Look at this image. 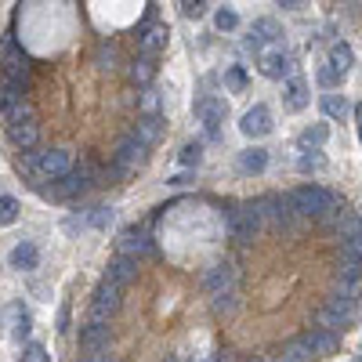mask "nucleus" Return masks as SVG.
<instances>
[{
	"label": "nucleus",
	"instance_id": "1",
	"mask_svg": "<svg viewBox=\"0 0 362 362\" xmlns=\"http://www.w3.org/2000/svg\"><path fill=\"white\" fill-rule=\"evenodd\" d=\"M290 203H293L297 214H305V218H329L341 206L337 192H329L322 185H300L297 192H290Z\"/></svg>",
	"mask_w": 362,
	"mask_h": 362
},
{
	"label": "nucleus",
	"instance_id": "2",
	"mask_svg": "<svg viewBox=\"0 0 362 362\" xmlns=\"http://www.w3.org/2000/svg\"><path fill=\"white\" fill-rule=\"evenodd\" d=\"M315 322L322 329H334V334H337V329H344V326H351L355 322V300L351 297H341V293H329L326 305L315 315Z\"/></svg>",
	"mask_w": 362,
	"mask_h": 362
},
{
	"label": "nucleus",
	"instance_id": "3",
	"mask_svg": "<svg viewBox=\"0 0 362 362\" xmlns=\"http://www.w3.org/2000/svg\"><path fill=\"white\" fill-rule=\"evenodd\" d=\"M261 225H264V218H261L257 203H247V206L232 210V218H228V232L239 239V243H250V239L261 232Z\"/></svg>",
	"mask_w": 362,
	"mask_h": 362
},
{
	"label": "nucleus",
	"instance_id": "4",
	"mask_svg": "<svg viewBox=\"0 0 362 362\" xmlns=\"http://www.w3.org/2000/svg\"><path fill=\"white\" fill-rule=\"evenodd\" d=\"M116 312H119V283H112V279L105 276V279L98 283V290H95V300H90V319L109 322Z\"/></svg>",
	"mask_w": 362,
	"mask_h": 362
},
{
	"label": "nucleus",
	"instance_id": "5",
	"mask_svg": "<svg viewBox=\"0 0 362 362\" xmlns=\"http://www.w3.org/2000/svg\"><path fill=\"white\" fill-rule=\"evenodd\" d=\"M257 210H261V218L272 221L276 228H290L293 218H297L290 196H264V199H257Z\"/></svg>",
	"mask_w": 362,
	"mask_h": 362
},
{
	"label": "nucleus",
	"instance_id": "6",
	"mask_svg": "<svg viewBox=\"0 0 362 362\" xmlns=\"http://www.w3.org/2000/svg\"><path fill=\"white\" fill-rule=\"evenodd\" d=\"M33 170L47 181H58V177H66L73 170V156L66 153V148H47V153H40L33 160Z\"/></svg>",
	"mask_w": 362,
	"mask_h": 362
},
{
	"label": "nucleus",
	"instance_id": "7",
	"mask_svg": "<svg viewBox=\"0 0 362 362\" xmlns=\"http://www.w3.org/2000/svg\"><path fill=\"white\" fill-rule=\"evenodd\" d=\"M235 286V268L228 261H218V264H210L206 268V276H203V290L210 297H221V293H232Z\"/></svg>",
	"mask_w": 362,
	"mask_h": 362
},
{
	"label": "nucleus",
	"instance_id": "8",
	"mask_svg": "<svg viewBox=\"0 0 362 362\" xmlns=\"http://www.w3.org/2000/svg\"><path fill=\"white\" fill-rule=\"evenodd\" d=\"M257 69L268 80H286L290 76V58L279 47H264V51H257Z\"/></svg>",
	"mask_w": 362,
	"mask_h": 362
},
{
	"label": "nucleus",
	"instance_id": "9",
	"mask_svg": "<svg viewBox=\"0 0 362 362\" xmlns=\"http://www.w3.org/2000/svg\"><path fill=\"white\" fill-rule=\"evenodd\" d=\"M337 276L362 279V239H344L337 250Z\"/></svg>",
	"mask_w": 362,
	"mask_h": 362
},
{
	"label": "nucleus",
	"instance_id": "10",
	"mask_svg": "<svg viewBox=\"0 0 362 362\" xmlns=\"http://www.w3.org/2000/svg\"><path fill=\"white\" fill-rule=\"evenodd\" d=\"M145 160H148V145H145L138 134H127L124 141H119V148H116V163H119V170L141 167Z\"/></svg>",
	"mask_w": 362,
	"mask_h": 362
},
{
	"label": "nucleus",
	"instance_id": "11",
	"mask_svg": "<svg viewBox=\"0 0 362 362\" xmlns=\"http://www.w3.org/2000/svg\"><path fill=\"white\" fill-rule=\"evenodd\" d=\"M225 112H228L225 98H199V102H196V119H199L210 134H218V127L225 124Z\"/></svg>",
	"mask_w": 362,
	"mask_h": 362
},
{
	"label": "nucleus",
	"instance_id": "12",
	"mask_svg": "<svg viewBox=\"0 0 362 362\" xmlns=\"http://www.w3.org/2000/svg\"><path fill=\"white\" fill-rule=\"evenodd\" d=\"M239 131H243L247 138H264V134H272V109H268V105L247 109L243 119H239Z\"/></svg>",
	"mask_w": 362,
	"mask_h": 362
},
{
	"label": "nucleus",
	"instance_id": "13",
	"mask_svg": "<svg viewBox=\"0 0 362 362\" xmlns=\"http://www.w3.org/2000/svg\"><path fill=\"white\" fill-rule=\"evenodd\" d=\"M326 225L341 235V243L344 239H362V218L351 214V210H334V214L326 218Z\"/></svg>",
	"mask_w": 362,
	"mask_h": 362
},
{
	"label": "nucleus",
	"instance_id": "14",
	"mask_svg": "<svg viewBox=\"0 0 362 362\" xmlns=\"http://www.w3.org/2000/svg\"><path fill=\"white\" fill-rule=\"evenodd\" d=\"M308 102H312V95H308V83L305 80L293 76V80L283 83V105H286V112H305Z\"/></svg>",
	"mask_w": 362,
	"mask_h": 362
},
{
	"label": "nucleus",
	"instance_id": "15",
	"mask_svg": "<svg viewBox=\"0 0 362 362\" xmlns=\"http://www.w3.org/2000/svg\"><path fill=\"white\" fill-rule=\"evenodd\" d=\"M8 138L15 148H33L40 141V124L37 119H22V124H8Z\"/></svg>",
	"mask_w": 362,
	"mask_h": 362
},
{
	"label": "nucleus",
	"instance_id": "16",
	"mask_svg": "<svg viewBox=\"0 0 362 362\" xmlns=\"http://www.w3.org/2000/svg\"><path fill=\"white\" fill-rule=\"evenodd\" d=\"M62 185L54 189V196H76V192H83L87 185H90V163H83V167H73L66 177H58Z\"/></svg>",
	"mask_w": 362,
	"mask_h": 362
},
{
	"label": "nucleus",
	"instance_id": "17",
	"mask_svg": "<svg viewBox=\"0 0 362 362\" xmlns=\"http://www.w3.org/2000/svg\"><path fill=\"white\" fill-rule=\"evenodd\" d=\"M279 37H283V29H279L276 18H257L254 29H250V47L264 51V44H276Z\"/></svg>",
	"mask_w": 362,
	"mask_h": 362
},
{
	"label": "nucleus",
	"instance_id": "18",
	"mask_svg": "<svg viewBox=\"0 0 362 362\" xmlns=\"http://www.w3.org/2000/svg\"><path fill=\"white\" fill-rule=\"evenodd\" d=\"M80 344L87 351H105L109 348V322H98V319H90L83 326V334H80Z\"/></svg>",
	"mask_w": 362,
	"mask_h": 362
},
{
	"label": "nucleus",
	"instance_id": "19",
	"mask_svg": "<svg viewBox=\"0 0 362 362\" xmlns=\"http://www.w3.org/2000/svg\"><path fill=\"white\" fill-rule=\"evenodd\" d=\"M8 261H11V268H18V272H33V268H37V261H40V250H37V243L22 239V243H15V247H11Z\"/></svg>",
	"mask_w": 362,
	"mask_h": 362
},
{
	"label": "nucleus",
	"instance_id": "20",
	"mask_svg": "<svg viewBox=\"0 0 362 362\" xmlns=\"http://www.w3.org/2000/svg\"><path fill=\"white\" fill-rule=\"evenodd\" d=\"M105 276H109L112 283H119V286H124V283H134V279H138V261L127 257V254H116V257L109 261V272H105Z\"/></svg>",
	"mask_w": 362,
	"mask_h": 362
},
{
	"label": "nucleus",
	"instance_id": "21",
	"mask_svg": "<svg viewBox=\"0 0 362 362\" xmlns=\"http://www.w3.org/2000/svg\"><path fill=\"white\" fill-rule=\"evenodd\" d=\"M4 80H11V83H18L22 90L29 87V66H25V58L15 51V47H8V58H4V73H0Z\"/></svg>",
	"mask_w": 362,
	"mask_h": 362
},
{
	"label": "nucleus",
	"instance_id": "22",
	"mask_svg": "<svg viewBox=\"0 0 362 362\" xmlns=\"http://www.w3.org/2000/svg\"><path fill=\"white\" fill-rule=\"evenodd\" d=\"M308 344H312V351H315V358H326V355H334L337 348H341V337L334 334V329H312V334L305 337Z\"/></svg>",
	"mask_w": 362,
	"mask_h": 362
},
{
	"label": "nucleus",
	"instance_id": "23",
	"mask_svg": "<svg viewBox=\"0 0 362 362\" xmlns=\"http://www.w3.org/2000/svg\"><path fill=\"white\" fill-rule=\"evenodd\" d=\"M167 40H170V29L160 25V22L141 29V51H145V54H156L160 47H167Z\"/></svg>",
	"mask_w": 362,
	"mask_h": 362
},
{
	"label": "nucleus",
	"instance_id": "24",
	"mask_svg": "<svg viewBox=\"0 0 362 362\" xmlns=\"http://www.w3.org/2000/svg\"><path fill=\"white\" fill-rule=\"evenodd\" d=\"M153 250V243L145 239V232H127L124 239H119V254H127V257H141V254H148Z\"/></svg>",
	"mask_w": 362,
	"mask_h": 362
},
{
	"label": "nucleus",
	"instance_id": "25",
	"mask_svg": "<svg viewBox=\"0 0 362 362\" xmlns=\"http://www.w3.org/2000/svg\"><path fill=\"white\" fill-rule=\"evenodd\" d=\"M239 167H243L247 174H261L264 167H268V153L261 145H254V148H243V153H239Z\"/></svg>",
	"mask_w": 362,
	"mask_h": 362
},
{
	"label": "nucleus",
	"instance_id": "26",
	"mask_svg": "<svg viewBox=\"0 0 362 362\" xmlns=\"http://www.w3.org/2000/svg\"><path fill=\"white\" fill-rule=\"evenodd\" d=\"M0 109H4V119H8V124H22V119H33V109H29L25 95H22V98H8V102H0Z\"/></svg>",
	"mask_w": 362,
	"mask_h": 362
},
{
	"label": "nucleus",
	"instance_id": "27",
	"mask_svg": "<svg viewBox=\"0 0 362 362\" xmlns=\"http://www.w3.org/2000/svg\"><path fill=\"white\" fill-rule=\"evenodd\" d=\"M134 134H138L145 145H153V141L163 134V127H160V116H156V112H145V116L138 119V131H134Z\"/></svg>",
	"mask_w": 362,
	"mask_h": 362
},
{
	"label": "nucleus",
	"instance_id": "28",
	"mask_svg": "<svg viewBox=\"0 0 362 362\" xmlns=\"http://www.w3.org/2000/svg\"><path fill=\"white\" fill-rule=\"evenodd\" d=\"M322 112H326L329 119H344V116L351 112V105H348V98H344V95L329 90V95H322Z\"/></svg>",
	"mask_w": 362,
	"mask_h": 362
},
{
	"label": "nucleus",
	"instance_id": "29",
	"mask_svg": "<svg viewBox=\"0 0 362 362\" xmlns=\"http://www.w3.org/2000/svg\"><path fill=\"white\" fill-rule=\"evenodd\" d=\"M326 138H329V127H326V124H315V127H305V131H300L297 145H300V148H319Z\"/></svg>",
	"mask_w": 362,
	"mask_h": 362
},
{
	"label": "nucleus",
	"instance_id": "30",
	"mask_svg": "<svg viewBox=\"0 0 362 362\" xmlns=\"http://www.w3.org/2000/svg\"><path fill=\"white\" fill-rule=\"evenodd\" d=\"M351 62H355V54H351L348 44H334V47H329V66H334L337 73H348Z\"/></svg>",
	"mask_w": 362,
	"mask_h": 362
},
{
	"label": "nucleus",
	"instance_id": "31",
	"mask_svg": "<svg viewBox=\"0 0 362 362\" xmlns=\"http://www.w3.org/2000/svg\"><path fill=\"white\" fill-rule=\"evenodd\" d=\"M283 355L293 358V362H315V351H312V344H308L305 337H300V341H290Z\"/></svg>",
	"mask_w": 362,
	"mask_h": 362
},
{
	"label": "nucleus",
	"instance_id": "32",
	"mask_svg": "<svg viewBox=\"0 0 362 362\" xmlns=\"http://www.w3.org/2000/svg\"><path fill=\"white\" fill-rule=\"evenodd\" d=\"M18 199L15 196H0V225H11L15 218H18Z\"/></svg>",
	"mask_w": 362,
	"mask_h": 362
},
{
	"label": "nucleus",
	"instance_id": "33",
	"mask_svg": "<svg viewBox=\"0 0 362 362\" xmlns=\"http://www.w3.org/2000/svg\"><path fill=\"white\" fill-rule=\"evenodd\" d=\"M153 73H156V69H153V62H148V54L138 58V62L131 66V80H134V83H148V80H153Z\"/></svg>",
	"mask_w": 362,
	"mask_h": 362
},
{
	"label": "nucleus",
	"instance_id": "34",
	"mask_svg": "<svg viewBox=\"0 0 362 362\" xmlns=\"http://www.w3.org/2000/svg\"><path fill=\"white\" fill-rule=\"evenodd\" d=\"M181 167H199V160H203V145L199 141H189L185 148H181Z\"/></svg>",
	"mask_w": 362,
	"mask_h": 362
},
{
	"label": "nucleus",
	"instance_id": "35",
	"mask_svg": "<svg viewBox=\"0 0 362 362\" xmlns=\"http://www.w3.org/2000/svg\"><path fill=\"white\" fill-rule=\"evenodd\" d=\"M214 25L221 29V33H232V29L239 25V15H235V8H221V11L214 15Z\"/></svg>",
	"mask_w": 362,
	"mask_h": 362
},
{
	"label": "nucleus",
	"instance_id": "36",
	"mask_svg": "<svg viewBox=\"0 0 362 362\" xmlns=\"http://www.w3.org/2000/svg\"><path fill=\"white\" fill-rule=\"evenodd\" d=\"M297 167H300V170L308 174V170H322V167H326V160H322V156L315 153V148H312V153L305 148V153H300V160H297Z\"/></svg>",
	"mask_w": 362,
	"mask_h": 362
},
{
	"label": "nucleus",
	"instance_id": "37",
	"mask_svg": "<svg viewBox=\"0 0 362 362\" xmlns=\"http://www.w3.org/2000/svg\"><path fill=\"white\" fill-rule=\"evenodd\" d=\"M181 15L185 18H203L206 15V0H181Z\"/></svg>",
	"mask_w": 362,
	"mask_h": 362
},
{
	"label": "nucleus",
	"instance_id": "38",
	"mask_svg": "<svg viewBox=\"0 0 362 362\" xmlns=\"http://www.w3.org/2000/svg\"><path fill=\"white\" fill-rule=\"evenodd\" d=\"M225 87H228V90H243V87H247V73L239 69V66H232V69L225 73Z\"/></svg>",
	"mask_w": 362,
	"mask_h": 362
},
{
	"label": "nucleus",
	"instance_id": "39",
	"mask_svg": "<svg viewBox=\"0 0 362 362\" xmlns=\"http://www.w3.org/2000/svg\"><path fill=\"white\" fill-rule=\"evenodd\" d=\"M341 80H344V73H337V69L329 66V62H326V66L319 69V83H322V87H337Z\"/></svg>",
	"mask_w": 362,
	"mask_h": 362
},
{
	"label": "nucleus",
	"instance_id": "40",
	"mask_svg": "<svg viewBox=\"0 0 362 362\" xmlns=\"http://www.w3.org/2000/svg\"><path fill=\"white\" fill-rule=\"evenodd\" d=\"M95 58H98V66H102V69H112V66H116V47H112V44H102Z\"/></svg>",
	"mask_w": 362,
	"mask_h": 362
},
{
	"label": "nucleus",
	"instance_id": "41",
	"mask_svg": "<svg viewBox=\"0 0 362 362\" xmlns=\"http://www.w3.org/2000/svg\"><path fill=\"white\" fill-rule=\"evenodd\" d=\"M22 362H47V351H44V344H25V351H22Z\"/></svg>",
	"mask_w": 362,
	"mask_h": 362
},
{
	"label": "nucleus",
	"instance_id": "42",
	"mask_svg": "<svg viewBox=\"0 0 362 362\" xmlns=\"http://www.w3.org/2000/svg\"><path fill=\"white\" fill-rule=\"evenodd\" d=\"M90 225H95V228H105V225H112V206H98L95 214H90Z\"/></svg>",
	"mask_w": 362,
	"mask_h": 362
},
{
	"label": "nucleus",
	"instance_id": "43",
	"mask_svg": "<svg viewBox=\"0 0 362 362\" xmlns=\"http://www.w3.org/2000/svg\"><path fill=\"white\" fill-rule=\"evenodd\" d=\"M276 4H279V8H286V11H300V8L308 4V0H276Z\"/></svg>",
	"mask_w": 362,
	"mask_h": 362
},
{
	"label": "nucleus",
	"instance_id": "44",
	"mask_svg": "<svg viewBox=\"0 0 362 362\" xmlns=\"http://www.w3.org/2000/svg\"><path fill=\"white\" fill-rule=\"evenodd\" d=\"M141 105H145V112H156V90H145Z\"/></svg>",
	"mask_w": 362,
	"mask_h": 362
},
{
	"label": "nucleus",
	"instance_id": "45",
	"mask_svg": "<svg viewBox=\"0 0 362 362\" xmlns=\"http://www.w3.org/2000/svg\"><path fill=\"white\" fill-rule=\"evenodd\" d=\"M80 362H112V358H109L105 351H87V355H83Z\"/></svg>",
	"mask_w": 362,
	"mask_h": 362
},
{
	"label": "nucleus",
	"instance_id": "46",
	"mask_svg": "<svg viewBox=\"0 0 362 362\" xmlns=\"http://www.w3.org/2000/svg\"><path fill=\"white\" fill-rule=\"evenodd\" d=\"M355 119H358V134H362V105L355 109Z\"/></svg>",
	"mask_w": 362,
	"mask_h": 362
},
{
	"label": "nucleus",
	"instance_id": "47",
	"mask_svg": "<svg viewBox=\"0 0 362 362\" xmlns=\"http://www.w3.org/2000/svg\"><path fill=\"white\" fill-rule=\"evenodd\" d=\"M276 362H293V358H286V355H283V358H276Z\"/></svg>",
	"mask_w": 362,
	"mask_h": 362
}]
</instances>
